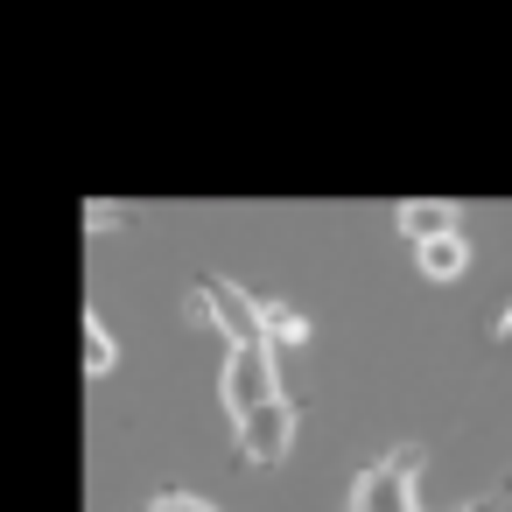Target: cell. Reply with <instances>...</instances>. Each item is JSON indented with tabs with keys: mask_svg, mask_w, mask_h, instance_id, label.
<instances>
[{
	"mask_svg": "<svg viewBox=\"0 0 512 512\" xmlns=\"http://www.w3.org/2000/svg\"><path fill=\"white\" fill-rule=\"evenodd\" d=\"M274 400H281V386H274L267 344H232V358H225V407H232V421H246L253 407H274Z\"/></svg>",
	"mask_w": 512,
	"mask_h": 512,
	"instance_id": "7a4b0ae2",
	"label": "cell"
},
{
	"mask_svg": "<svg viewBox=\"0 0 512 512\" xmlns=\"http://www.w3.org/2000/svg\"><path fill=\"white\" fill-rule=\"evenodd\" d=\"M288 435H295V407H288V400L253 407V414L239 421V456H246V463H274V456H288Z\"/></svg>",
	"mask_w": 512,
	"mask_h": 512,
	"instance_id": "277c9868",
	"label": "cell"
},
{
	"mask_svg": "<svg viewBox=\"0 0 512 512\" xmlns=\"http://www.w3.org/2000/svg\"><path fill=\"white\" fill-rule=\"evenodd\" d=\"M197 288H204L211 323L225 330V344H267V316H260V302L239 281H197Z\"/></svg>",
	"mask_w": 512,
	"mask_h": 512,
	"instance_id": "3957f363",
	"label": "cell"
},
{
	"mask_svg": "<svg viewBox=\"0 0 512 512\" xmlns=\"http://www.w3.org/2000/svg\"><path fill=\"white\" fill-rule=\"evenodd\" d=\"M393 225H400L414 246H428V239H449V232H456V204H442V197H407V204L393 211Z\"/></svg>",
	"mask_w": 512,
	"mask_h": 512,
	"instance_id": "5b68a950",
	"label": "cell"
},
{
	"mask_svg": "<svg viewBox=\"0 0 512 512\" xmlns=\"http://www.w3.org/2000/svg\"><path fill=\"white\" fill-rule=\"evenodd\" d=\"M484 330H491V337H505V330H512V302H498V309L484 316Z\"/></svg>",
	"mask_w": 512,
	"mask_h": 512,
	"instance_id": "30bf717a",
	"label": "cell"
},
{
	"mask_svg": "<svg viewBox=\"0 0 512 512\" xmlns=\"http://www.w3.org/2000/svg\"><path fill=\"white\" fill-rule=\"evenodd\" d=\"M106 365H113V337L99 316H85V372H106Z\"/></svg>",
	"mask_w": 512,
	"mask_h": 512,
	"instance_id": "ba28073f",
	"label": "cell"
},
{
	"mask_svg": "<svg viewBox=\"0 0 512 512\" xmlns=\"http://www.w3.org/2000/svg\"><path fill=\"white\" fill-rule=\"evenodd\" d=\"M463 512H498V498H470V505H463Z\"/></svg>",
	"mask_w": 512,
	"mask_h": 512,
	"instance_id": "8fae6325",
	"label": "cell"
},
{
	"mask_svg": "<svg viewBox=\"0 0 512 512\" xmlns=\"http://www.w3.org/2000/svg\"><path fill=\"white\" fill-rule=\"evenodd\" d=\"M414 260H421V274H428V281H456V274L470 267V246H463V232H449V239L414 246Z\"/></svg>",
	"mask_w": 512,
	"mask_h": 512,
	"instance_id": "8992f818",
	"label": "cell"
},
{
	"mask_svg": "<svg viewBox=\"0 0 512 512\" xmlns=\"http://www.w3.org/2000/svg\"><path fill=\"white\" fill-rule=\"evenodd\" d=\"M260 316H267V337H281V344H309V323H302L295 309H281V302H260Z\"/></svg>",
	"mask_w": 512,
	"mask_h": 512,
	"instance_id": "52a82bcc",
	"label": "cell"
},
{
	"mask_svg": "<svg viewBox=\"0 0 512 512\" xmlns=\"http://www.w3.org/2000/svg\"><path fill=\"white\" fill-rule=\"evenodd\" d=\"M414 477H421V449L400 442L386 463L358 470V484H351V512H414Z\"/></svg>",
	"mask_w": 512,
	"mask_h": 512,
	"instance_id": "6da1fadb",
	"label": "cell"
},
{
	"mask_svg": "<svg viewBox=\"0 0 512 512\" xmlns=\"http://www.w3.org/2000/svg\"><path fill=\"white\" fill-rule=\"evenodd\" d=\"M148 512H218V505H204V498H190V491H162Z\"/></svg>",
	"mask_w": 512,
	"mask_h": 512,
	"instance_id": "9c48e42d",
	"label": "cell"
}]
</instances>
